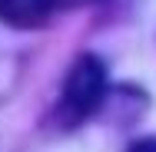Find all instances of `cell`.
I'll list each match as a JSON object with an SVG mask.
<instances>
[{"label":"cell","instance_id":"1","mask_svg":"<svg viewBox=\"0 0 156 152\" xmlns=\"http://www.w3.org/2000/svg\"><path fill=\"white\" fill-rule=\"evenodd\" d=\"M103 93H106V66H103V60H96L90 53L76 56L73 66L66 69L60 103H57L60 126L70 129V126H80L83 119H90L103 103Z\"/></svg>","mask_w":156,"mask_h":152},{"label":"cell","instance_id":"2","mask_svg":"<svg viewBox=\"0 0 156 152\" xmlns=\"http://www.w3.org/2000/svg\"><path fill=\"white\" fill-rule=\"evenodd\" d=\"M60 0H0V23L17 30H37L50 23Z\"/></svg>","mask_w":156,"mask_h":152},{"label":"cell","instance_id":"3","mask_svg":"<svg viewBox=\"0 0 156 152\" xmlns=\"http://www.w3.org/2000/svg\"><path fill=\"white\" fill-rule=\"evenodd\" d=\"M129 152H156V139H140L129 146Z\"/></svg>","mask_w":156,"mask_h":152}]
</instances>
